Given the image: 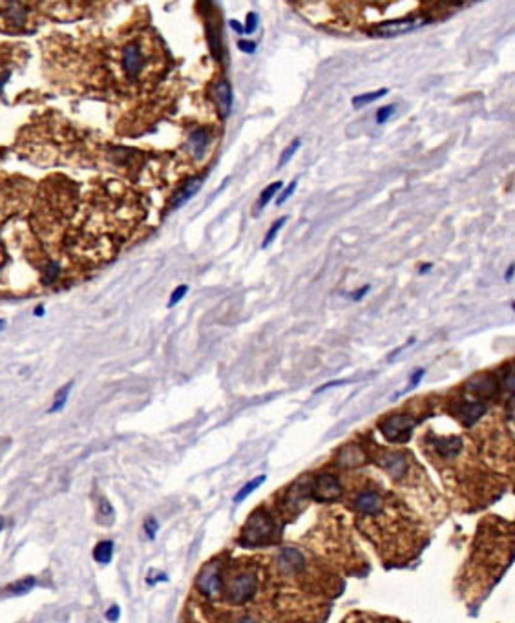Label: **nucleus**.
Instances as JSON below:
<instances>
[{
    "label": "nucleus",
    "mask_w": 515,
    "mask_h": 623,
    "mask_svg": "<svg viewBox=\"0 0 515 623\" xmlns=\"http://www.w3.org/2000/svg\"><path fill=\"white\" fill-rule=\"evenodd\" d=\"M208 139H210V137H208L207 128H198V130L192 132V136H190V147H192V150L198 154V157L203 156L205 150H207Z\"/></svg>",
    "instance_id": "obj_18"
},
{
    "label": "nucleus",
    "mask_w": 515,
    "mask_h": 623,
    "mask_svg": "<svg viewBox=\"0 0 515 623\" xmlns=\"http://www.w3.org/2000/svg\"><path fill=\"white\" fill-rule=\"evenodd\" d=\"M214 97L218 101L222 117H227L232 108V90L227 80H219L218 85L214 86Z\"/></svg>",
    "instance_id": "obj_13"
},
{
    "label": "nucleus",
    "mask_w": 515,
    "mask_h": 623,
    "mask_svg": "<svg viewBox=\"0 0 515 623\" xmlns=\"http://www.w3.org/2000/svg\"><path fill=\"white\" fill-rule=\"evenodd\" d=\"M430 269H431V265H428V264H426V265H424V267H422V269H421V274L428 273V271H430Z\"/></svg>",
    "instance_id": "obj_39"
},
{
    "label": "nucleus",
    "mask_w": 515,
    "mask_h": 623,
    "mask_svg": "<svg viewBox=\"0 0 515 623\" xmlns=\"http://www.w3.org/2000/svg\"><path fill=\"white\" fill-rule=\"evenodd\" d=\"M187 291H189V285H180V287H175V291L172 293V296H171V302H168V307H174L175 303L180 302L181 298L187 294Z\"/></svg>",
    "instance_id": "obj_30"
},
{
    "label": "nucleus",
    "mask_w": 515,
    "mask_h": 623,
    "mask_svg": "<svg viewBox=\"0 0 515 623\" xmlns=\"http://www.w3.org/2000/svg\"><path fill=\"white\" fill-rule=\"evenodd\" d=\"M296 185H298V181H291V185H289L287 189H285L284 192L280 194V198L276 199V205H278V207H282V205H284L285 201H287V199L291 198V196H293V192H294V190H296Z\"/></svg>",
    "instance_id": "obj_29"
},
{
    "label": "nucleus",
    "mask_w": 515,
    "mask_h": 623,
    "mask_svg": "<svg viewBox=\"0 0 515 623\" xmlns=\"http://www.w3.org/2000/svg\"><path fill=\"white\" fill-rule=\"evenodd\" d=\"M34 11L31 0H0V28L22 31Z\"/></svg>",
    "instance_id": "obj_2"
},
{
    "label": "nucleus",
    "mask_w": 515,
    "mask_h": 623,
    "mask_svg": "<svg viewBox=\"0 0 515 623\" xmlns=\"http://www.w3.org/2000/svg\"><path fill=\"white\" fill-rule=\"evenodd\" d=\"M2 527H4V520L0 517V532H2Z\"/></svg>",
    "instance_id": "obj_40"
},
{
    "label": "nucleus",
    "mask_w": 515,
    "mask_h": 623,
    "mask_svg": "<svg viewBox=\"0 0 515 623\" xmlns=\"http://www.w3.org/2000/svg\"><path fill=\"white\" fill-rule=\"evenodd\" d=\"M282 187H284V183H282V181H276V183L269 185V187H267V189H265L263 192H261L260 199H258V210H261V208H263V207H267L270 199L275 198V194L278 192V190L282 189Z\"/></svg>",
    "instance_id": "obj_23"
},
{
    "label": "nucleus",
    "mask_w": 515,
    "mask_h": 623,
    "mask_svg": "<svg viewBox=\"0 0 515 623\" xmlns=\"http://www.w3.org/2000/svg\"><path fill=\"white\" fill-rule=\"evenodd\" d=\"M147 68V53L139 43H130L123 48V70L128 79H138Z\"/></svg>",
    "instance_id": "obj_7"
},
{
    "label": "nucleus",
    "mask_w": 515,
    "mask_h": 623,
    "mask_svg": "<svg viewBox=\"0 0 515 623\" xmlns=\"http://www.w3.org/2000/svg\"><path fill=\"white\" fill-rule=\"evenodd\" d=\"M238 48H240V50H243L245 53H254L256 44L249 43V41H240V43H238Z\"/></svg>",
    "instance_id": "obj_33"
},
{
    "label": "nucleus",
    "mask_w": 515,
    "mask_h": 623,
    "mask_svg": "<svg viewBox=\"0 0 515 623\" xmlns=\"http://www.w3.org/2000/svg\"><path fill=\"white\" fill-rule=\"evenodd\" d=\"M428 22L426 19H400L391 20V22H384L375 28V35L378 37H398V35L409 34L413 29L421 28Z\"/></svg>",
    "instance_id": "obj_8"
},
{
    "label": "nucleus",
    "mask_w": 515,
    "mask_h": 623,
    "mask_svg": "<svg viewBox=\"0 0 515 623\" xmlns=\"http://www.w3.org/2000/svg\"><path fill=\"white\" fill-rule=\"evenodd\" d=\"M157 527H159V524H157L156 517H148V520L145 521V532H147V538L152 539V541L156 539Z\"/></svg>",
    "instance_id": "obj_28"
},
{
    "label": "nucleus",
    "mask_w": 515,
    "mask_h": 623,
    "mask_svg": "<svg viewBox=\"0 0 515 623\" xmlns=\"http://www.w3.org/2000/svg\"><path fill=\"white\" fill-rule=\"evenodd\" d=\"M395 112H397V106H395V104H389V106H382V108H380L377 112V123L378 124L388 123L389 117H391V115Z\"/></svg>",
    "instance_id": "obj_27"
},
{
    "label": "nucleus",
    "mask_w": 515,
    "mask_h": 623,
    "mask_svg": "<svg viewBox=\"0 0 515 623\" xmlns=\"http://www.w3.org/2000/svg\"><path fill=\"white\" fill-rule=\"evenodd\" d=\"M340 384H345V382H340V380H335V382H331V384H324V386H320L317 389V393H321V392H326V389H329V387H335V386H340Z\"/></svg>",
    "instance_id": "obj_35"
},
{
    "label": "nucleus",
    "mask_w": 515,
    "mask_h": 623,
    "mask_svg": "<svg viewBox=\"0 0 515 623\" xmlns=\"http://www.w3.org/2000/svg\"><path fill=\"white\" fill-rule=\"evenodd\" d=\"M484 411H486V404L482 401H470V399H464L460 402V406H458V420L463 422L464 426H473L484 415Z\"/></svg>",
    "instance_id": "obj_10"
},
{
    "label": "nucleus",
    "mask_w": 515,
    "mask_h": 623,
    "mask_svg": "<svg viewBox=\"0 0 515 623\" xmlns=\"http://www.w3.org/2000/svg\"><path fill=\"white\" fill-rule=\"evenodd\" d=\"M342 485L340 479L333 473H320L314 477L311 487V497L317 501H335L340 499Z\"/></svg>",
    "instance_id": "obj_6"
},
{
    "label": "nucleus",
    "mask_w": 515,
    "mask_h": 623,
    "mask_svg": "<svg viewBox=\"0 0 515 623\" xmlns=\"http://www.w3.org/2000/svg\"><path fill=\"white\" fill-rule=\"evenodd\" d=\"M71 387H73V382H70L66 387H61V389H59L57 395H55V402H53V406L48 410L50 413H55V411H59L64 408V404H66V401H68V393H70Z\"/></svg>",
    "instance_id": "obj_25"
},
{
    "label": "nucleus",
    "mask_w": 515,
    "mask_h": 623,
    "mask_svg": "<svg viewBox=\"0 0 515 623\" xmlns=\"http://www.w3.org/2000/svg\"><path fill=\"white\" fill-rule=\"evenodd\" d=\"M368 291H369V285H365V287H362V289H360L358 293H355V294H353V300H362V296H364V294H365V293H368Z\"/></svg>",
    "instance_id": "obj_37"
},
{
    "label": "nucleus",
    "mask_w": 515,
    "mask_h": 623,
    "mask_svg": "<svg viewBox=\"0 0 515 623\" xmlns=\"http://www.w3.org/2000/svg\"><path fill=\"white\" fill-rule=\"evenodd\" d=\"M382 466L388 470L389 475L393 479H400L407 470V464H406V459L402 453H386V457L382 461Z\"/></svg>",
    "instance_id": "obj_14"
},
{
    "label": "nucleus",
    "mask_w": 515,
    "mask_h": 623,
    "mask_svg": "<svg viewBox=\"0 0 515 623\" xmlns=\"http://www.w3.org/2000/svg\"><path fill=\"white\" fill-rule=\"evenodd\" d=\"M265 479H267V477H265V475H258V477H256V479L249 481L245 485V487L240 488V492H238V494H236V496H234V499H232V501H234L236 505H238V503H241V501H245V497L251 496L252 492L258 490V488H260L261 485H263Z\"/></svg>",
    "instance_id": "obj_21"
},
{
    "label": "nucleus",
    "mask_w": 515,
    "mask_h": 623,
    "mask_svg": "<svg viewBox=\"0 0 515 623\" xmlns=\"http://www.w3.org/2000/svg\"><path fill=\"white\" fill-rule=\"evenodd\" d=\"M276 539H278V527L273 517L261 510L252 512L241 532V543L245 547H260V545L275 543Z\"/></svg>",
    "instance_id": "obj_1"
},
{
    "label": "nucleus",
    "mask_w": 515,
    "mask_h": 623,
    "mask_svg": "<svg viewBox=\"0 0 515 623\" xmlns=\"http://www.w3.org/2000/svg\"><path fill=\"white\" fill-rule=\"evenodd\" d=\"M201 185H203V178H192V180L187 181V183H184L183 187L177 190V192H175L171 207L172 208L183 207L187 201H190V199H192V196H196V192L201 189Z\"/></svg>",
    "instance_id": "obj_12"
},
{
    "label": "nucleus",
    "mask_w": 515,
    "mask_h": 623,
    "mask_svg": "<svg viewBox=\"0 0 515 623\" xmlns=\"http://www.w3.org/2000/svg\"><path fill=\"white\" fill-rule=\"evenodd\" d=\"M278 565L280 571L285 572V574H298L300 571H303L305 566V559L296 548L293 547H284L278 554Z\"/></svg>",
    "instance_id": "obj_9"
},
{
    "label": "nucleus",
    "mask_w": 515,
    "mask_h": 623,
    "mask_svg": "<svg viewBox=\"0 0 515 623\" xmlns=\"http://www.w3.org/2000/svg\"><path fill=\"white\" fill-rule=\"evenodd\" d=\"M433 446H435L437 453L442 455V457H454V455H457V453L460 452V448H463V441L458 439V437L437 439L435 443H433Z\"/></svg>",
    "instance_id": "obj_17"
},
{
    "label": "nucleus",
    "mask_w": 515,
    "mask_h": 623,
    "mask_svg": "<svg viewBox=\"0 0 515 623\" xmlns=\"http://www.w3.org/2000/svg\"><path fill=\"white\" fill-rule=\"evenodd\" d=\"M338 459H340L342 466L345 468L360 466V464H364L365 461L362 450H360L358 446H355V444H347V446H344L340 455H338Z\"/></svg>",
    "instance_id": "obj_16"
},
{
    "label": "nucleus",
    "mask_w": 515,
    "mask_h": 623,
    "mask_svg": "<svg viewBox=\"0 0 515 623\" xmlns=\"http://www.w3.org/2000/svg\"><path fill=\"white\" fill-rule=\"evenodd\" d=\"M256 26H258V17H256L254 13H249V17H247V28H245L247 34H252V31L256 29Z\"/></svg>",
    "instance_id": "obj_31"
},
{
    "label": "nucleus",
    "mask_w": 515,
    "mask_h": 623,
    "mask_svg": "<svg viewBox=\"0 0 515 623\" xmlns=\"http://www.w3.org/2000/svg\"><path fill=\"white\" fill-rule=\"evenodd\" d=\"M106 618L112 620V622H117V618H119V607H117V605H114V607H112V609H110L108 613H106Z\"/></svg>",
    "instance_id": "obj_34"
},
{
    "label": "nucleus",
    "mask_w": 515,
    "mask_h": 623,
    "mask_svg": "<svg viewBox=\"0 0 515 623\" xmlns=\"http://www.w3.org/2000/svg\"><path fill=\"white\" fill-rule=\"evenodd\" d=\"M112 556H114V541H101L94 548V559L97 563L106 565V563L112 561Z\"/></svg>",
    "instance_id": "obj_20"
},
{
    "label": "nucleus",
    "mask_w": 515,
    "mask_h": 623,
    "mask_svg": "<svg viewBox=\"0 0 515 623\" xmlns=\"http://www.w3.org/2000/svg\"><path fill=\"white\" fill-rule=\"evenodd\" d=\"M415 426V417L407 415V413H395L380 422V431L391 443H407L412 439Z\"/></svg>",
    "instance_id": "obj_4"
},
{
    "label": "nucleus",
    "mask_w": 515,
    "mask_h": 623,
    "mask_svg": "<svg viewBox=\"0 0 515 623\" xmlns=\"http://www.w3.org/2000/svg\"><path fill=\"white\" fill-rule=\"evenodd\" d=\"M514 269H515L514 265H510V267H508V271H506V276H505L506 282H512V278H514Z\"/></svg>",
    "instance_id": "obj_38"
},
{
    "label": "nucleus",
    "mask_w": 515,
    "mask_h": 623,
    "mask_svg": "<svg viewBox=\"0 0 515 623\" xmlns=\"http://www.w3.org/2000/svg\"><path fill=\"white\" fill-rule=\"evenodd\" d=\"M302 147V141H300V139H294L293 143H291V145H289L287 148H285L284 150V154H282V157H280V161H278V166H284V165H287L289 161L293 159V156L294 154H296L298 152V148Z\"/></svg>",
    "instance_id": "obj_26"
},
{
    "label": "nucleus",
    "mask_w": 515,
    "mask_h": 623,
    "mask_svg": "<svg viewBox=\"0 0 515 623\" xmlns=\"http://www.w3.org/2000/svg\"><path fill=\"white\" fill-rule=\"evenodd\" d=\"M355 508L358 510V512H362V514L368 515L377 514V512H380V508H382V499H380V496H378L377 492L365 490L356 496Z\"/></svg>",
    "instance_id": "obj_11"
},
{
    "label": "nucleus",
    "mask_w": 515,
    "mask_h": 623,
    "mask_svg": "<svg viewBox=\"0 0 515 623\" xmlns=\"http://www.w3.org/2000/svg\"><path fill=\"white\" fill-rule=\"evenodd\" d=\"M223 568L219 559H214L201 568L199 576L196 578V589L207 598H216L223 590Z\"/></svg>",
    "instance_id": "obj_5"
},
{
    "label": "nucleus",
    "mask_w": 515,
    "mask_h": 623,
    "mask_svg": "<svg viewBox=\"0 0 515 623\" xmlns=\"http://www.w3.org/2000/svg\"><path fill=\"white\" fill-rule=\"evenodd\" d=\"M285 223H287V217H285V216L280 217V220H276V222L273 223V227H270V229H269V232L265 234V240H263V243H261V249H267V247H269L270 243L275 241L276 234H278L280 229H282V227H284Z\"/></svg>",
    "instance_id": "obj_24"
},
{
    "label": "nucleus",
    "mask_w": 515,
    "mask_h": 623,
    "mask_svg": "<svg viewBox=\"0 0 515 623\" xmlns=\"http://www.w3.org/2000/svg\"><path fill=\"white\" fill-rule=\"evenodd\" d=\"M258 581L252 572H241L229 580L225 587V600L231 605H243L254 598Z\"/></svg>",
    "instance_id": "obj_3"
},
{
    "label": "nucleus",
    "mask_w": 515,
    "mask_h": 623,
    "mask_svg": "<svg viewBox=\"0 0 515 623\" xmlns=\"http://www.w3.org/2000/svg\"><path fill=\"white\" fill-rule=\"evenodd\" d=\"M424 373H426L424 369H416L415 373L412 375V378H409V382H412V384H409V387H407V389H412V387H415L416 384L421 382L422 377H424Z\"/></svg>",
    "instance_id": "obj_32"
},
{
    "label": "nucleus",
    "mask_w": 515,
    "mask_h": 623,
    "mask_svg": "<svg viewBox=\"0 0 515 623\" xmlns=\"http://www.w3.org/2000/svg\"><path fill=\"white\" fill-rule=\"evenodd\" d=\"M35 583H37V581H35V578H31V576L24 578V580H20V581H17V583H11V585L6 587L4 594L6 596L26 594V592H29V590L34 589Z\"/></svg>",
    "instance_id": "obj_19"
},
{
    "label": "nucleus",
    "mask_w": 515,
    "mask_h": 623,
    "mask_svg": "<svg viewBox=\"0 0 515 623\" xmlns=\"http://www.w3.org/2000/svg\"><path fill=\"white\" fill-rule=\"evenodd\" d=\"M2 327H4V320H0V331H2Z\"/></svg>",
    "instance_id": "obj_41"
},
{
    "label": "nucleus",
    "mask_w": 515,
    "mask_h": 623,
    "mask_svg": "<svg viewBox=\"0 0 515 623\" xmlns=\"http://www.w3.org/2000/svg\"><path fill=\"white\" fill-rule=\"evenodd\" d=\"M95 503H97V508H95V521H97L99 524H103V527H110V524H114L115 510H114V506H112V503H110V501L103 496L97 497V499H95Z\"/></svg>",
    "instance_id": "obj_15"
},
{
    "label": "nucleus",
    "mask_w": 515,
    "mask_h": 623,
    "mask_svg": "<svg viewBox=\"0 0 515 623\" xmlns=\"http://www.w3.org/2000/svg\"><path fill=\"white\" fill-rule=\"evenodd\" d=\"M386 94H388V90H386V88H382V90L371 92V94L356 95V97H353V101H351V103H353V106H356V108H362V106H365V104H368V103H373V101H377V99H380V97H384V95H386Z\"/></svg>",
    "instance_id": "obj_22"
},
{
    "label": "nucleus",
    "mask_w": 515,
    "mask_h": 623,
    "mask_svg": "<svg viewBox=\"0 0 515 623\" xmlns=\"http://www.w3.org/2000/svg\"><path fill=\"white\" fill-rule=\"evenodd\" d=\"M231 28L234 29V31H238V34H243V31H245V28H243L238 20H231Z\"/></svg>",
    "instance_id": "obj_36"
}]
</instances>
